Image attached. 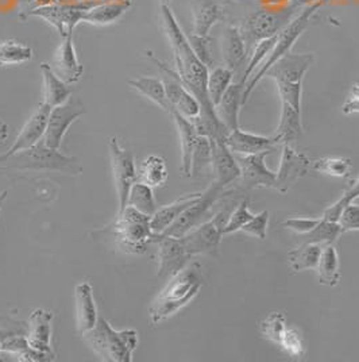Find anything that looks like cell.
I'll use <instances>...</instances> for the list:
<instances>
[{"label":"cell","mask_w":359,"mask_h":362,"mask_svg":"<svg viewBox=\"0 0 359 362\" xmlns=\"http://www.w3.org/2000/svg\"><path fill=\"white\" fill-rule=\"evenodd\" d=\"M225 191L223 185H220L216 180L213 181L204 192H201V197L182 212L163 234L181 238L188 231L199 226L203 218L210 212L212 206L225 195Z\"/></svg>","instance_id":"30bf717a"},{"label":"cell","mask_w":359,"mask_h":362,"mask_svg":"<svg viewBox=\"0 0 359 362\" xmlns=\"http://www.w3.org/2000/svg\"><path fill=\"white\" fill-rule=\"evenodd\" d=\"M33 59V49L16 41L0 44V65H16Z\"/></svg>","instance_id":"ab89813d"},{"label":"cell","mask_w":359,"mask_h":362,"mask_svg":"<svg viewBox=\"0 0 359 362\" xmlns=\"http://www.w3.org/2000/svg\"><path fill=\"white\" fill-rule=\"evenodd\" d=\"M161 23L175 54L180 80L200 105V115L192 121L197 134L225 141L230 130L218 118L215 107L211 103L207 90L208 68L199 60L188 37L181 30L176 16L166 4H161Z\"/></svg>","instance_id":"6da1fadb"},{"label":"cell","mask_w":359,"mask_h":362,"mask_svg":"<svg viewBox=\"0 0 359 362\" xmlns=\"http://www.w3.org/2000/svg\"><path fill=\"white\" fill-rule=\"evenodd\" d=\"M323 247L317 243H301L299 247L288 252V259L292 271L302 272L316 269Z\"/></svg>","instance_id":"d6a6232c"},{"label":"cell","mask_w":359,"mask_h":362,"mask_svg":"<svg viewBox=\"0 0 359 362\" xmlns=\"http://www.w3.org/2000/svg\"><path fill=\"white\" fill-rule=\"evenodd\" d=\"M50 111H52V107L47 106L45 103H41L40 108L31 115L30 119L26 122L19 136H16L13 146L4 154L0 156V164L4 163L8 157H11L18 151L29 149L31 146L37 145L41 139H44Z\"/></svg>","instance_id":"e0dca14e"},{"label":"cell","mask_w":359,"mask_h":362,"mask_svg":"<svg viewBox=\"0 0 359 362\" xmlns=\"http://www.w3.org/2000/svg\"><path fill=\"white\" fill-rule=\"evenodd\" d=\"M314 62L312 53H288L277 61L266 75L276 83H302V78Z\"/></svg>","instance_id":"ac0fdd59"},{"label":"cell","mask_w":359,"mask_h":362,"mask_svg":"<svg viewBox=\"0 0 359 362\" xmlns=\"http://www.w3.org/2000/svg\"><path fill=\"white\" fill-rule=\"evenodd\" d=\"M169 1H170V0H161V4H166V6H169Z\"/></svg>","instance_id":"6f0895ef"},{"label":"cell","mask_w":359,"mask_h":362,"mask_svg":"<svg viewBox=\"0 0 359 362\" xmlns=\"http://www.w3.org/2000/svg\"><path fill=\"white\" fill-rule=\"evenodd\" d=\"M343 234V230L338 222H331L322 218L319 225L314 227L307 234H302V242L301 243H326L331 245L336 241Z\"/></svg>","instance_id":"74e56055"},{"label":"cell","mask_w":359,"mask_h":362,"mask_svg":"<svg viewBox=\"0 0 359 362\" xmlns=\"http://www.w3.org/2000/svg\"><path fill=\"white\" fill-rule=\"evenodd\" d=\"M0 169H16V170H49L61 172L68 175H80L83 168L75 157H68L60 151L46 146L44 141L29 149L18 151L4 161Z\"/></svg>","instance_id":"5b68a950"},{"label":"cell","mask_w":359,"mask_h":362,"mask_svg":"<svg viewBox=\"0 0 359 362\" xmlns=\"http://www.w3.org/2000/svg\"><path fill=\"white\" fill-rule=\"evenodd\" d=\"M194 34L208 37L210 31L223 18V7L218 0H191Z\"/></svg>","instance_id":"484cf974"},{"label":"cell","mask_w":359,"mask_h":362,"mask_svg":"<svg viewBox=\"0 0 359 362\" xmlns=\"http://www.w3.org/2000/svg\"><path fill=\"white\" fill-rule=\"evenodd\" d=\"M87 112L83 102L77 98H69L64 105L53 107L49 115L44 142L46 146L60 151L64 136L71 124Z\"/></svg>","instance_id":"4fadbf2b"},{"label":"cell","mask_w":359,"mask_h":362,"mask_svg":"<svg viewBox=\"0 0 359 362\" xmlns=\"http://www.w3.org/2000/svg\"><path fill=\"white\" fill-rule=\"evenodd\" d=\"M253 216H254V214L249 210V200L247 199L242 200L240 204L237 206V209L233 211V214L227 219V223L225 226V235L242 230V227L245 226L249 221H252Z\"/></svg>","instance_id":"f6af8a7d"},{"label":"cell","mask_w":359,"mask_h":362,"mask_svg":"<svg viewBox=\"0 0 359 362\" xmlns=\"http://www.w3.org/2000/svg\"><path fill=\"white\" fill-rule=\"evenodd\" d=\"M53 72L66 84H75L84 74V66L77 60L73 35L64 37L60 46L53 54V64L50 65Z\"/></svg>","instance_id":"d6986e66"},{"label":"cell","mask_w":359,"mask_h":362,"mask_svg":"<svg viewBox=\"0 0 359 362\" xmlns=\"http://www.w3.org/2000/svg\"><path fill=\"white\" fill-rule=\"evenodd\" d=\"M138 179L150 185L151 188L164 185L167 180V168L164 158L158 156H149L148 158H145L139 166Z\"/></svg>","instance_id":"e575fe53"},{"label":"cell","mask_w":359,"mask_h":362,"mask_svg":"<svg viewBox=\"0 0 359 362\" xmlns=\"http://www.w3.org/2000/svg\"><path fill=\"white\" fill-rule=\"evenodd\" d=\"M225 142L230 151L240 156L273 151L278 144L274 136H258L240 129L230 132L225 136Z\"/></svg>","instance_id":"7402d4cb"},{"label":"cell","mask_w":359,"mask_h":362,"mask_svg":"<svg viewBox=\"0 0 359 362\" xmlns=\"http://www.w3.org/2000/svg\"><path fill=\"white\" fill-rule=\"evenodd\" d=\"M344 115L359 114V84H354L342 106Z\"/></svg>","instance_id":"f5cc1de1"},{"label":"cell","mask_w":359,"mask_h":362,"mask_svg":"<svg viewBox=\"0 0 359 362\" xmlns=\"http://www.w3.org/2000/svg\"><path fill=\"white\" fill-rule=\"evenodd\" d=\"M212 165V149L208 136H199L192 156V176L204 173Z\"/></svg>","instance_id":"b9f144b4"},{"label":"cell","mask_w":359,"mask_h":362,"mask_svg":"<svg viewBox=\"0 0 359 362\" xmlns=\"http://www.w3.org/2000/svg\"><path fill=\"white\" fill-rule=\"evenodd\" d=\"M41 74L44 78V103L52 108L64 105L72 93L68 84L62 81L46 62L41 64Z\"/></svg>","instance_id":"4dcf8cb0"},{"label":"cell","mask_w":359,"mask_h":362,"mask_svg":"<svg viewBox=\"0 0 359 362\" xmlns=\"http://www.w3.org/2000/svg\"><path fill=\"white\" fill-rule=\"evenodd\" d=\"M302 111H299L288 105H281L280 122L276 130L274 138L278 144L290 145L298 141L302 134Z\"/></svg>","instance_id":"f1b7e54d"},{"label":"cell","mask_w":359,"mask_h":362,"mask_svg":"<svg viewBox=\"0 0 359 362\" xmlns=\"http://www.w3.org/2000/svg\"><path fill=\"white\" fill-rule=\"evenodd\" d=\"M220 50L225 66L235 72L245 60L247 50L245 38L237 26H228L225 29L220 40Z\"/></svg>","instance_id":"83f0119b"},{"label":"cell","mask_w":359,"mask_h":362,"mask_svg":"<svg viewBox=\"0 0 359 362\" xmlns=\"http://www.w3.org/2000/svg\"><path fill=\"white\" fill-rule=\"evenodd\" d=\"M281 105H288L301 111L302 100V83H276Z\"/></svg>","instance_id":"bcb514c9"},{"label":"cell","mask_w":359,"mask_h":362,"mask_svg":"<svg viewBox=\"0 0 359 362\" xmlns=\"http://www.w3.org/2000/svg\"><path fill=\"white\" fill-rule=\"evenodd\" d=\"M212 149V170L215 173L216 181L227 188L230 184L240 179V168L237 158L233 156V151L228 149L225 141L211 139Z\"/></svg>","instance_id":"ffe728a7"},{"label":"cell","mask_w":359,"mask_h":362,"mask_svg":"<svg viewBox=\"0 0 359 362\" xmlns=\"http://www.w3.org/2000/svg\"><path fill=\"white\" fill-rule=\"evenodd\" d=\"M151 216L127 206L118 214V219L111 226V234L115 241L127 253L142 255L148 250L150 243H155L158 234L150 226Z\"/></svg>","instance_id":"8992f818"},{"label":"cell","mask_w":359,"mask_h":362,"mask_svg":"<svg viewBox=\"0 0 359 362\" xmlns=\"http://www.w3.org/2000/svg\"><path fill=\"white\" fill-rule=\"evenodd\" d=\"M311 160L290 145L283 146V156L280 168L276 172V188L280 194H286L295 181L305 176L311 168Z\"/></svg>","instance_id":"2e32d148"},{"label":"cell","mask_w":359,"mask_h":362,"mask_svg":"<svg viewBox=\"0 0 359 362\" xmlns=\"http://www.w3.org/2000/svg\"><path fill=\"white\" fill-rule=\"evenodd\" d=\"M129 84L146 96L151 102H154L158 107H161L164 111L169 112L170 111V105L166 98L165 92L164 83L158 77H138L129 81Z\"/></svg>","instance_id":"836d02e7"},{"label":"cell","mask_w":359,"mask_h":362,"mask_svg":"<svg viewBox=\"0 0 359 362\" xmlns=\"http://www.w3.org/2000/svg\"><path fill=\"white\" fill-rule=\"evenodd\" d=\"M292 0H266V6H269V7H273V8H276V7H284L286 4H289Z\"/></svg>","instance_id":"11a10c76"},{"label":"cell","mask_w":359,"mask_h":362,"mask_svg":"<svg viewBox=\"0 0 359 362\" xmlns=\"http://www.w3.org/2000/svg\"><path fill=\"white\" fill-rule=\"evenodd\" d=\"M280 345L290 357H302L305 353L302 338L295 329H286Z\"/></svg>","instance_id":"c3c4849f"},{"label":"cell","mask_w":359,"mask_h":362,"mask_svg":"<svg viewBox=\"0 0 359 362\" xmlns=\"http://www.w3.org/2000/svg\"><path fill=\"white\" fill-rule=\"evenodd\" d=\"M108 149H110L114 180H115L118 199H119V212H122L127 207L129 192L138 179V172L135 168L134 156L131 154V151H126L120 146L117 136L110 138Z\"/></svg>","instance_id":"7c38bea8"},{"label":"cell","mask_w":359,"mask_h":362,"mask_svg":"<svg viewBox=\"0 0 359 362\" xmlns=\"http://www.w3.org/2000/svg\"><path fill=\"white\" fill-rule=\"evenodd\" d=\"M204 279L199 262L188 264L182 271L169 279L161 293L154 299L149 308L150 322L153 326L160 325L173 317L192 302L203 287Z\"/></svg>","instance_id":"7a4b0ae2"},{"label":"cell","mask_w":359,"mask_h":362,"mask_svg":"<svg viewBox=\"0 0 359 362\" xmlns=\"http://www.w3.org/2000/svg\"><path fill=\"white\" fill-rule=\"evenodd\" d=\"M230 214L219 211L210 221L200 223L181 237L187 252L194 257L196 255H213L219 252V246L225 235V226Z\"/></svg>","instance_id":"ba28073f"},{"label":"cell","mask_w":359,"mask_h":362,"mask_svg":"<svg viewBox=\"0 0 359 362\" xmlns=\"http://www.w3.org/2000/svg\"><path fill=\"white\" fill-rule=\"evenodd\" d=\"M7 194H8V191L0 192V210H1V206H3V203H4V200H6V197H7Z\"/></svg>","instance_id":"9f6ffc18"},{"label":"cell","mask_w":359,"mask_h":362,"mask_svg":"<svg viewBox=\"0 0 359 362\" xmlns=\"http://www.w3.org/2000/svg\"><path fill=\"white\" fill-rule=\"evenodd\" d=\"M276 40H277V35L271 37V38H266V40H262V41H258L254 45L253 49V53H252V60L246 65V69H245V75L242 77L240 83L243 86H246L247 80L253 76L255 71L258 69V66L265 61L266 56L269 54L271 47L276 44Z\"/></svg>","instance_id":"7bdbcfd3"},{"label":"cell","mask_w":359,"mask_h":362,"mask_svg":"<svg viewBox=\"0 0 359 362\" xmlns=\"http://www.w3.org/2000/svg\"><path fill=\"white\" fill-rule=\"evenodd\" d=\"M268 225H269V211L264 210L254 215L252 221H249L245 226L242 227V231L254 235L258 240H266L268 235Z\"/></svg>","instance_id":"7dc6e473"},{"label":"cell","mask_w":359,"mask_h":362,"mask_svg":"<svg viewBox=\"0 0 359 362\" xmlns=\"http://www.w3.org/2000/svg\"><path fill=\"white\" fill-rule=\"evenodd\" d=\"M271 151L257 154L240 156L237 158L240 168V181L243 188L253 189L258 187L276 188V173L265 164V158Z\"/></svg>","instance_id":"9a60e30c"},{"label":"cell","mask_w":359,"mask_h":362,"mask_svg":"<svg viewBox=\"0 0 359 362\" xmlns=\"http://www.w3.org/2000/svg\"><path fill=\"white\" fill-rule=\"evenodd\" d=\"M311 166L316 172L332 177H347L351 172L353 161L347 157H324L314 161Z\"/></svg>","instance_id":"f35d334b"},{"label":"cell","mask_w":359,"mask_h":362,"mask_svg":"<svg viewBox=\"0 0 359 362\" xmlns=\"http://www.w3.org/2000/svg\"><path fill=\"white\" fill-rule=\"evenodd\" d=\"M243 90L245 86L240 81L231 83L223 98L220 99L219 105L215 107L218 118L230 132L240 129V108L243 106Z\"/></svg>","instance_id":"d4e9b609"},{"label":"cell","mask_w":359,"mask_h":362,"mask_svg":"<svg viewBox=\"0 0 359 362\" xmlns=\"http://www.w3.org/2000/svg\"><path fill=\"white\" fill-rule=\"evenodd\" d=\"M8 133H10L8 124L0 119V142H4L8 138Z\"/></svg>","instance_id":"db71d44e"},{"label":"cell","mask_w":359,"mask_h":362,"mask_svg":"<svg viewBox=\"0 0 359 362\" xmlns=\"http://www.w3.org/2000/svg\"><path fill=\"white\" fill-rule=\"evenodd\" d=\"M98 4V1H77L65 4H49L41 6L30 11V16L45 19L56 30L60 33L61 38L73 35V30L78 22L83 21L84 13Z\"/></svg>","instance_id":"8fae6325"},{"label":"cell","mask_w":359,"mask_h":362,"mask_svg":"<svg viewBox=\"0 0 359 362\" xmlns=\"http://www.w3.org/2000/svg\"><path fill=\"white\" fill-rule=\"evenodd\" d=\"M316 271H317L319 283L322 286L334 288L339 284V280H341L339 255L332 243L326 245V247H323Z\"/></svg>","instance_id":"1f68e13d"},{"label":"cell","mask_w":359,"mask_h":362,"mask_svg":"<svg viewBox=\"0 0 359 362\" xmlns=\"http://www.w3.org/2000/svg\"><path fill=\"white\" fill-rule=\"evenodd\" d=\"M320 219L316 218H288L284 222V226L295 233H298L300 235L310 233L311 230H314V227L319 225Z\"/></svg>","instance_id":"816d5d0a"},{"label":"cell","mask_w":359,"mask_h":362,"mask_svg":"<svg viewBox=\"0 0 359 362\" xmlns=\"http://www.w3.org/2000/svg\"><path fill=\"white\" fill-rule=\"evenodd\" d=\"M338 223L343 233L359 230V204H348L341 214Z\"/></svg>","instance_id":"f907efd6"},{"label":"cell","mask_w":359,"mask_h":362,"mask_svg":"<svg viewBox=\"0 0 359 362\" xmlns=\"http://www.w3.org/2000/svg\"><path fill=\"white\" fill-rule=\"evenodd\" d=\"M76 330L84 335L98 323V307L90 283L83 281L75 289Z\"/></svg>","instance_id":"44dd1931"},{"label":"cell","mask_w":359,"mask_h":362,"mask_svg":"<svg viewBox=\"0 0 359 362\" xmlns=\"http://www.w3.org/2000/svg\"><path fill=\"white\" fill-rule=\"evenodd\" d=\"M54 315L42 308L34 310L29 319L28 341L30 346L38 351L53 356L52 350V322Z\"/></svg>","instance_id":"603a6c76"},{"label":"cell","mask_w":359,"mask_h":362,"mask_svg":"<svg viewBox=\"0 0 359 362\" xmlns=\"http://www.w3.org/2000/svg\"><path fill=\"white\" fill-rule=\"evenodd\" d=\"M131 6L130 0H115L108 3H98L90 10H87L83 16V21L90 25L105 26L118 21Z\"/></svg>","instance_id":"f546056e"},{"label":"cell","mask_w":359,"mask_h":362,"mask_svg":"<svg viewBox=\"0 0 359 362\" xmlns=\"http://www.w3.org/2000/svg\"><path fill=\"white\" fill-rule=\"evenodd\" d=\"M201 192H194L184 197H179L173 203L158 209L150 219V226L155 234H163L167 227L170 226L182 212L185 211L192 203H195Z\"/></svg>","instance_id":"4316f807"},{"label":"cell","mask_w":359,"mask_h":362,"mask_svg":"<svg viewBox=\"0 0 359 362\" xmlns=\"http://www.w3.org/2000/svg\"><path fill=\"white\" fill-rule=\"evenodd\" d=\"M191 47L194 49L196 56L201 61L207 68L212 65V54H211V38L208 37H200V35H187Z\"/></svg>","instance_id":"681fc988"},{"label":"cell","mask_w":359,"mask_h":362,"mask_svg":"<svg viewBox=\"0 0 359 362\" xmlns=\"http://www.w3.org/2000/svg\"><path fill=\"white\" fill-rule=\"evenodd\" d=\"M323 0L312 3L307 7H304L302 11H300L299 16L293 18L283 30L277 34V40L276 44L271 47L269 54L266 56L265 61L258 66V69L255 71L253 76L247 80L245 90H243V105L247 102V99L250 98L252 92L254 90L257 84L265 77L266 72L270 68L280 60L281 57H284L285 54H288L290 52V49L298 42L301 34L308 28L311 18L314 16V13L322 7Z\"/></svg>","instance_id":"3957f363"},{"label":"cell","mask_w":359,"mask_h":362,"mask_svg":"<svg viewBox=\"0 0 359 362\" xmlns=\"http://www.w3.org/2000/svg\"><path fill=\"white\" fill-rule=\"evenodd\" d=\"M127 206L134 207L135 210L146 214L149 216H153L154 212L158 210L154 194H153V188L142 181H135L133 184L129 192Z\"/></svg>","instance_id":"d590c367"},{"label":"cell","mask_w":359,"mask_h":362,"mask_svg":"<svg viewBox=\"0 0 359 362\" xmlns=\"http://www.w3.org/2000/svg\"><path fill=\"white\" fill-rule=\"evenodd\" d=\"M87 344L105 361L131 362L138 346V332L135 330L117 332L105 317H99L96 326L84 334Z\"/></svg>","instance_id":"277c9868"},{"label":"cell","mask_w":359,"mask_h":362,"mask_svg":"<svg viewBox=\"0 0 359 362\" xmlns=\"http://www.w3.org/2000/svg\"><path fill=\"white\" fill-rule=\"evenodd\" d=\"M259 330L264 337L274 344L281 342V338L286 332V317L283 313H270L259 323Z\"/></svg>","instance_id":"60d3db41"},{"label":"cell","mask_w":359,"mask_h":362,"mask_svg":"<svg viewBox=\"0 0 359 362\" xmlns=\"http://www.w3.org/2000/svg\"><path fill=\"white\" fill-rule=\"evenodd\" d=\"M359 197V179L355 181L354 184H351V187L344 192L342 197L334 203L332 206H329V209L326 211L323 212V219L326 221H331V222H338L339 221V216L343 211L344 209L351 204L355 199Z\"/></svg>","instance_id":"ee69618b"},{"label":"cell","mask_w":359,"mask_h":362,"mask_svg":"<svg viewBox=\"0 0 359 362\" xmlns=\"http://www.w3.org/2000/svg\"><path fill=\"white\" fill-rule=\"evenodd\" d=\"M169 114L172 115L173 121L179 130L180 141H181V173L185 177L192 176V156L195 151L196 141H197V130L194 122L182 117L176 110L170 108Z\"/></svg>","instance_id":"cb8c5ba5"},{"label":"cell","mask_w":359,"mask_h":362,"mask_svg":"<svg viewBox=\"0 0 359 362\" xmlns=\"http://www.w3.org/2000/svg\"><path fill=\"white\" fill-rule=\"evenodd\" d=\"M302 8L293 1L278 8L257 10L245 21L240 30L246 46L255 45L258 41L277 35L295 18V13Z\"/></svg>","instance_id":"52a82bcc"},{"label":"cell","mask_w":359,"mask_h":362,"mask_svg":"<svg viewBox=\"0 0 359 362\" xmlns=\"http://www.w3.org/2000/svg\"><path fill=\"white\" fill-rule=\"evenodd\" d=\"M234 71H231L227 66H218L212 69L208 74V81H207V90L210 96L211 103L213 107L218 106L220 99L223 98L225 90L233 83L234 78Z\"/></svg>","instance_id":"8d00e7d4"},{"label":"cell","mask_w":359,"mask_h":362,"mask_svg":"<svg viewBox=\"0 0 359 362\" xmlns=\"http://www.w3.org/2000/svg\"><path fill=\"white\" fill-rule=\"evenodd\" d=\"M146 54L148 59L153 61L161 72V80L164 83L165 92L170 108L176 110L189 121L196 119L200 115V105L195 96L184 87L180 80L179 74L170 69L163 61L158 60L153 52H148Z\"/></svg>","instance_id":"9c48e42d"},{"label":"cell","mask_w":359,"mask_h":362,"mask_svg":"<svg viewBox=\"0 0 359 362\" xmlns=\"http://www.w3.org/2000/svg\"><path fill=\"white\" fill-rule=\"evenodd\" d=\"M155 243L158 245L160 267L157 277L161 280H169L180 271H182L192 256L187 252L181 238L158 234Z\"/></svg>","instance_id":"5bb4252c"}]
</instances>
